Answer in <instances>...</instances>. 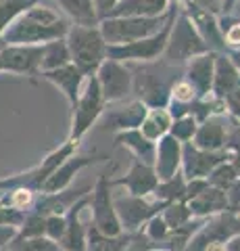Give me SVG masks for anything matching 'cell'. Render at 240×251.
<instances>
[{
	"instance_id": "obj_1",
	"label": "cell",
	"mask_w": 240,
	"mask_h": 251,
	"mask_svg": "<svg viewBox=\"0 0 240 251\" xmlns=\"http://www.w3.org/2000/svg\"><path fill=\"white\" fill-rule=\"evenodd\" d=\"M71 25L65 15L57 13L46 4H36L34 9L23 13L0 38L2 46H38L67 36Z\"/></svg>"
},
{
	"instance_id": "obj_2",
	"label": "cell",
	"mask_w": 240,
	"mask_h": 251,
	"mask_svg": "<svg viewBox=\"0 0 240 251\" xmlns=\"http://www.w3.org/2000/svg\"><path fill=\"white\" fill-rule=\"evenodd\" d=\"M131 72V92L136 100L144 103L149 109H167L172 86L184 75V67L169 65L163 59L151 63H138L130 67Z\"/></svg>"
},
{
	"instance_id": "obj_3",
	"label": "cell",
	"mask_w": 240,
	"mask_h": 251,
	"mask_svg": "<svg viewBox=\"0 0 240 251\" xmlns=\"http://www.w3.org/2000/svg\"><path fill=\"white\" fill-rule=\"evenodd\" d=\"M65 42L71 54V63L84 74V77L94 75L107 59V42L98 25H73L71 23Z\"/></svg>"
},
{
	"instance_id": "obj_4",
	"label": "cell",
	"mask_w": 240,
	"mask_h": 251,
	"mask_svg": "<svg viewBox=\"0 0 240 251\" xmlns=\"http://www.w3.org/2000/svg\"><path fill=\"white\" fill-rule=\"evenodd\" d=\"M177 11H180V2H174L169 6V17L165 21V25L161 27L157 34L142 38V40L131 42V44L107 46V59H113V61H119V63H151V61L161 59L165 52L169 31H172Z\"/></svg>"
},
{
	"instance_id": "obj_5",
	"label": "cell",
	"mask_w": 240,
	"mask_h": 251,
	"mask_svg": "<svg viewBox=\"0 0 240 251\" xmlns=\"http://www.w3.org/2000/svg\"><path fill=\"white\" fill-rule=\"evenodd\" d=\"M205 52H211V50L207 49V44L203 42V38L198 36V31L195 29L192 21L188 19V15L184 13L182 4H180V11L175 15L172 31H169L165 52L161 59L169 63V65L184 67L190 59L198 57V54H205Z\"/></svg>"
},
{
	"instance_id": "obj_6",
	"label": "cell",
	"mask_w": 240,
	"mask_h": 251,
	"mask_svg": "<svg viewBox=\"0 0 240 251\" xmlns=\"http://www.w3.org/2000/svg\"><path fill=\"white\" fill-rule=\"evenodd\" d=\"M167 17L169 11L161 17H109L98 21V29L107 46H123L157 34L165 25Z\"/></svg>"
},
{
	"instance_id": "obj_7",
	"label": "cell",
	"mask_w": 240,
	"mask_h": 251,
	"mask_svg": "<svg viewBox=\"0 0 240 251\" xmlns=\"http://www.w3.org/2000/svg\"><path fill=\"white\" fill-rule=\"evenodd\" d=\"M105 107H107V103L103 99V92L98 88L96 77L94 75L86 77L80 99H77L75 107L71 109V132H69V140L82 143L86 132L100 120V115L105 113Z\"/></svg>"
},
{
	"instance_id": "obj_8",
	"label": "cell",
	"mask_w": 240,
	"mask_h": 251,
	"mask_svg": "<svg viewBox=\"0 0 240 251\" xmlns=\"http://www.w3.org/2000/svg\"><path fill=\"white\" fill-rule=\"evenodd\" d=\"M111 178L109 174H100L94 182L88 197V205L92 207V218L90 224L94 226L98 232L107 234V237H117L121 234V224L117 218V211L113 205V191H111Z\"/></svg>"
},
{
	"instance_id": "obj_9",
	"label": "cell",
	"mask_w": 240,
	"mask_h": 251,
	"mask_svg": "<svg viewBox=\"0 0 240 251\" xmlns=\"http://www.w3.org/2000/svg\"><path fill=\"white\" fill-rule=\"evenodd\" d=\"M234 237H240V214L223 211V214L207 218L184 251H203L209 245L228 243Z\"/></svg>"
},
{
	"instance_id": "obj_10",
	"label": "cell",
	"mask_w": 240,
	"mask_h": 251,
	"mask_svg": "<svg viewBox=\"0 0 240 251\" xmlns=\"http://www.w3.org/2000/svg\"><path fill=\"white\" fill-rule=\"evenodd\" d=\"M113 205L117 211L119 224L123 232H138L149 222L153 216L163 211L167 203L163 201H146L142 197H131V195H113Z\"/></svg>"
},
{
	"instance_id": "obj_11",
	"label": "cell",
	"mask_w": 240,
	"mask_h": 251,
	"mask_svg": "<svg viewBox=\"0 0 240 251\" xmlns=\"http://www.w3.org/2000/svg\"><path fill=\"white\" fill-rule=\"evenodd\" d=\"M94 77L107 105L119 103L128 94H131V72L126 63L105 59V63L98 67Z\"/></svg>"
},
{
	"instance_id": "obj_12",
	"label": "cell",
	"mask_w": 240,
	"mask_h": 251,
	"mask_svg": "<svg viewBox=\"0 0 240 251\" xmlns=\"http://www.w3.org/2000/svg\"><path fill=\"white\" fill-rule=\"evenodd\" d=\"M42 46H0V74L36 77L40 75Z\"/></svg>"
},
{
	"instance_id": "obj_13",
	"label": "cell",
	"mask_w": 240,
	"mask_h": 251,
	"mask_svg": "<svg viewBox=\"0 0 240 251\" xmlns=\"http://www.w3.org/2000/svg\"><path fill=\"white\" fill-rule=\"evenodd\" d=\"M228 151H200L192 143L182 145V168L186 180H207V176L223 161H230Z\"/></svg>"
},
{
	"instance_id": "obj_14",
	"label": "cell",
	"mask_w": 240,
	"mask_h": 251,
	"mask_svg": "<svg viewBox=\"0 0 240 251\" xmlns=\"http://www.w3.org/2000/svg\"><path fill=\"white\" fill-rule=\"evenodd\" d=\"M109 159V155H98V153H92V155H71L69 159H65L61 166L55 170V174H52L46 182L42 184V191L40 193H61L65 191V188L71 186L73 178L80 174L84 168L88 166H94V163H103Z\"/></svg>"
},
{
	"instance_id": "obj_15",
	"label": "cell",
	"mask_w": 240,
	"mask_h": 251,
	"mask_svg": "<svg viewBox=\"0 0 240 251\" xmlns=\"http://www.w3.org/2000/svg\"><path fill=\"white\" fill-rule=\"evenodd\" d=\"M184 13L188 15V19L192 21V25L198 31V36L203 38V42L207 44V49L211 52H226V46L221 40V31H219V23H218V15L209 13L205 9L190 4V2H180Z\"/></svg>"
},
{
	"instance_id": "obj_16",
	"label": "cell",
	"mask_w": 240,
	"mask_h": 251,
	"mask_svg": "<svg viewBox=\"0 0 240 251\" xmlns=\"http://www.w3.org/2000/svg\"><path fill=\"white\" fill-rule=\"evenodd\" d=\"M126 186L128 195L131 197H142L146 199L149 195L154 193V188L159 184V178L154 174V168L153 166H146V163L138 161V159H131V166L128 170L126 176H121L117 180H111V186Z\"/></svg>"
},
{
	"instance_id": "obj_17",
	"label": "cell",
	"mask_w": 240,
	"mask_h": 251,
	"mask_svg": "<svg viewBox=\"0 0 240 251\" xmlns=\"http://www.w3.org/2000/svg\"><path fill=\"white\" fill-rule=\"evenodd\" d=\"M88 197H82L80 201H75L71 207L65 211V232L59 241V247L63 251H86V234L88 226H84L82 222V209L88 205Z\"/></svg>"
},
{
	"instance_id": "obj_18",
	"label": "cell",
	"mask_w": 240,
	"mask_h": 251,
	"mask_svg": "<svg viewBox=\"0 0 240 251\" xmlns=\"http://www.w3.org/2000/svg\"><path fill=\"white\" fill-rule=\"evenodd\" d=\"M154 174L159 182L174 178L182 168V143H177L174 136H163L154 143Z\"/></svg>"
},
{
	"instance_id": "obj_19",
	"label": "cell",
	"mask_w": 240,
	"mask_h": 251,
	"mask_svg": "<svg viewBox=\"0 0 240 251\" xmlns=\"http://www.w3.org/2000/svg\"><path fill=\"white\" fill-rule=\"evenodd\" d=\"M213 67H215V52H205L190 59L184 65V80L195 88L196 97L203 99L211 94L213 88Z\"/></svg>"
},
{
	"instance_id": "obj_20",
	"label": "cell",
	"mask_w": 240,
	"mask_h": 251,
	"mask_svg": "<svg viewBox=\"0 0 240 251\" xmlns=\"http://www.w3.org/2000/svg\"><path fill=\"white\" fill-rule=\"evenodd\" d=\"M40 77L46 82H50L52 86H57V88L63 92V97L67 99V103L71 109L75 107L77 99H80V94H82L84 82H86L84 74L73 65V63H69L65 67H59V69H52V72H42Z\"/></svg>"
},
{
	"instance_id": "obj_21",
	"label": "cell",
	"mask_w": 240,
	"mask_h": 251,
	"mask_svg": "<svg viewBox=\"0 0 240 251\" xmlns=\"http://www.w3.org/2000/svg\"><path fill=\"white\" fill-rule=\"evenodd\" d=\"M226 130H228V120L226 115H213L198 124L190 143L200 151H226Z\"/></svg>"
},
{
	"instance_id": "obj_22",
	"label": "cell",
	"mask_w": 240,
	"mask_h": 251,
	"mask_svg": "<svg viewBox=\"0 0 240 251\" xmlns=\"http://www.w3.org/2000/svg\"><path fill=\"white\" fill-rule=\"evenodd\" d=\"M240 88V72L228 52H215V67H213V88L211 94L223 100L230 92Z\"/></svg>"
},
{
	"instance_id": "obj_23",
	"label": "cell",
	"mask_w": 240,
	"mask_h": 251,
	"mask_svg": "<svg viewBox=\"0 0 240 251\" xmlns=\"http://www.w3.org/2000/svg\"><path fill=\"white\" fill-rule=\"evenodd\" d=\"M188 205L192 218H200V220H207L211 216H218L228 211V201H226V193L219 191V188H213V186H207L200 191L196 197H192L190 201H186Z\"/></svg>"
},
{
	"instance_id": "obj_24",
	"label": "cell",
	"mask_w": 240,
	"mask_h": 251,
	"mask_svg": "<svg viewBox=\"0 0 240 251\" xmlns=\"http://www.w3.org/2000/svg\"><path fill=\"white\" fill-rule=\"evenodd\" d=\"M146 111H149V107L140 103V100H134L128 107H115L107 113L105 126L109 130H115V134L117 132H126V130H138Z\"/></svg>"
},
{
	"instance_id": "obj_25",
	"label": "cell",
	"mask_w": 240,
	"mask_h": 251,
	"mask_svg": "<svg viewBox=\"0 0 240 251\" xmlns=\"http://www.w3.org/2000/svg\"><path fill=\"white\" fill-rule=\"evenodd\" d=\"M77 147H80V143H73V140L67 138L63 145H59L57 149H52V151L34 168V180H36L38 193L42 191V184H44L52 174H55V170L61 166V163H63L65 159H69L71 155L77 153Z\"/></svg>"
},
{
	"instance_id": "obj_26",
	"label": "cell",
	"mask_w": 240,
	"mask_h": 251,
	"mask_svg": "<svg viewBox=\"0 0 240 251\" xmlns=\"http://www.w3.org/2000/svg\"><path fill=\"white\" fill-rule=\"evenodd\" d=\"M115 145H121L131 151L134 159L146 163V166H153L154 163V143L146 140L140 130H126V132H117L115 134Z\"/></svg>"
},
{
	"instance_id": "obj_27",
	"label": "cell",
	"mask_w": 240,
	"mask_h": 251,
	"mask_svg": "<svg viewBox=\"0 0 240 251\" xmlns=\"http://www.w3.org/2000/svg\"><path fill=\"white\" fill-rule=\"evenodd\" d=\"M172 115L167 113V109H149L144 115V120L140 124V134L151 140V143H157L163 136L169 134V128H172Z\"/></svg>"
},
{
	"instance_id": "obj_28",
	"label": "cell",
	"mask_w": 240,
	"mask_h": 251,
	"mask_svg": "<svg viewBox=\"0 0 240 251\" xmlns=\"http://www.w3.org/2000/svg\"><path fill=\"white\" fill-rule=\"evenodd\" d=\"M73 25H98L92 0H55Z\"/></svg>"
},
{
	"instance_id": "obj_29",
	"label": "cell",
	"mask_w": 240,
	"mask_h": 251,
	"mask_svg": "<svg viewBox=\"0 0 240 251\" xmlns=\"http://www.w3.org/2000/svg\"><path fill=\"white\" fill-rule=\"evenodd\" d=\"M130 245V232H121L117 237H107L98 232L94 226H88L86 234V251H128Z\"/></svg>"
},
{
	"instance_id": "obj_30",
	"label": "cell",
	"mask_w": 240,
	"mask_h": 251,
	"mask_svg": "<svg viewBox=\"0 0 240 251\" xmlns=\"http://www.w3.org/2000/svg\"><path fill=\"white\" fill-rule=\"evenodd\" d=\"M71 63V54H69L65 38L46 42L42 46V63H40V74L42 72H52V69L65 67Z\"/></svg>"
},
{
	"instance_id": "obj_31",
	"label": "cell",
	"mask_w": 240,
	"mask_h": 251,
	"mask_svg": "<svg viewBox=\"0 0 240 251\" xmlns=\"http://www.w3.org/2000/svg\"><path fill=\"white\" fill-rule=\"evenodd\" d=\"M42 0H0V38L23 13L34 9Z\"/></svg>"
},
{
	"instance_id": "obj_32",
	"label": "cell",
	"mask_w": 240,
	"mask_h": 251,
	"mask_svg": "<svg viewBox=\"0 0 240 251\" xmlns=\"http://www.w3.org/2000/svg\"><path fill=\"white\" fill-rule=\"evenodd\" d=\"M221 40L226 52H240V17L236 15H218Z\"/></svg>"
},
{
	"instance_id": "obj_33",
	"label": "cell",
	"mask_w": 240,
	"mask_h": 251,
	"mask_svg": "<svg viewBox=\"0 0 240 251\" xmlns=\"http://www.w3.org/2000/svg\"><path fill=\"white\" fill-rule=\"evenodd\" d=\"M184 191H186V178H184L182 172H177L174 178L159 182L153 195L157 197V201L175 203V201H182L184 199Z\"/></svg>"
},
{
	"instance_id": "obj_34",
	"label": "cell",
	"mask_w": 240,
	"mask_h": 251,
	"mask_svg": "<svg viewBox=\"0 0 240 251\" xmlns=\"http://www.w3.org/2000/svg\"><path fill=\"white\" fill-rule=\"evenodd\" d=\"M161 218H163V222L169 226V230H175L180 228V226L188 224L190 220H195L190 214L188 205H186L184 201H175V203H167L161 211Z\"/></svg>"
},
{
	"instance_id": "obj_35",
	"label": "cell",
	"mask_w": 240,
	"mask_h": 251,
	"mask_svg": "<svg viewBox=\"0 0 240 251\" xmlns=\"http://www.w3.org/2000/svg\"><path fill=\"white\" fill-rule=\"evenodd\" d=\"M6 249L11 251H63L59 243L46 239V237H32V239H17L15 237Z\"/></svg>"
},
{
	"instance_id": "obj_36",
	"label": "cell",
	"mask_w": 240,
	"mask_h": 251,
	"mask_svg": "<svg viewBox=\"0 0 240 251\" xmlns=\"http://www.w3.org/2000/svg\"><path fill=\"white\" fill-rule=\"evenodd\" d=\"M238 180V176H236V170H234V166H232L230 161H223V163H219L218 168H215L211 174L207 176V182H209V186H213V188H219V191H223L226 193L228 188L234 184Z\"/></svg>"
},
{
	"instance_id": "obj_37",
	"label": "cell",
	"mask_w": 240,
	"mask_h": 251,
	"mask_svg": "<svg viewBox=\"0 0 240 251\" xmlns=\"http://www.w3.org/2000/svg\"><path fill=\"white\" fill-rule=\"evenodd\" d=\"M198 128V124L195 117L190 115H184V117H177V120L172 122V128H169V136H174L177 143H190L192 136H195V132Z\"/></svg>"
},
{
	"instance_id": "obj_38",
	"label": "cell",
	"mask_w": 240,
	"mask_h": 251,
	"mask_svg": "<svg viewBox=\"0 0 240 251\" xmlns=\"http://www.w3.org/2000/svg\"><path fill=\"white\" fill-rule=\"evenodd\" d=\"M196 92L195 88L184 80V77H180L174 86H172V97H169V103H174V105H182V107H188L192 100H196Z\"/></svg>"
},
{
	"instance_id": "obj_39",
	"label": "cell",
	"mask_w": 240,
	"mask_h": 251,
	"mask_svg": "<svg viewBox=\"0 0 240 251\" xmlns=\"http://www.w3.org/2000/svg\"><path fill=\"white\" fill-rule=\"evenodd\" d=\"M65 232V214H50L44 216V237L59 243Z\"/></svg>"
},
{
	"instance_id": "obj_40",
	"label": "cell",
	"mask_w": 240,
	"mask_h": 251,
	"mask_svg": "<svg viewBox=\"0 0 240 251\" xmlns=\"http://www.w3.org/2000/svg\"><path fill=\"white\" fill-rule=\"evenodd\" d=\"M226 151L230 155H240V122L230 117L228 120V130H226Z\"/></svg>"
},
{
	"instance_id": "obj_41",
	"label": "cell",
	"mask_w": 240,
	"mask_h": 251,
	"mask_svg": "<svg viewBox=\"0 0 240 251\" xmlns=\"http://www.w3.org/2000/svg\"><path fill=\"white\" fill-rule=\"evenodd\" d=\"M226 201H228V211L240 214V178L226 191Z\"/></svg>"
},
{
	"instance_id": "obj_42",
	"label": "cell",
	"mask_w": 240,
	"mask_h": 251,
	"mask_svg": "<svg viewBox=\"0 0 240 251\" xmlns=\"http://www.w3.org/2000/svg\"><path fill=\"white\" fill-rule=\"evenodd\" d=\"M223 105H226V113H230V117L240 122V88L230 92L228 97H223Z\"/></svg>"
},
{
	"instance_id": "obj_43",
	"label": "cell",
	"mask_w": 240,
	"mask_h": 251,
	"mask_svg": "<svg viewBox=\"0 0 240 251\" xmlns=\"http://www.w3.org/2000/svg\"><path fill=\"white\" fill-rule=\"evenodd\" d=\"M117 2H119V0H92L98 21H103V19L109 17V13L115 9V6H117Z\"/></svg>"
},
{
	"instance_id": "obj_44",
	"label": "cell",
	"mask_w": 240,
	"mask_h": 251,
	"mask_svg": "<svg viewBox=\"0 0 240 251\" xmlns=\"http://www.w3.org/2000/svg\"><path fill=\"white\" fill-rule=\"evenodd\" d=\"M186 2L198 6V9H205L213 15H221L223 11V0H186Z\"/></svg>"
},
{
	"instance_id": "obj_45",
	"label": "cell",
	"mask_w": 240,
	"mask_h": 251,
	"mask_svg": "<svg viewBox=\"0 0 240 251\" xmlns=\"http://www.w3.org/2000/svg\"><path fill=\"white\" fill-rule=\"evenodd\" d=\"M15 234H17V230H15V228L0 224V249H4L6 245H9V243L15 239Z\"/></svg>"
},
{
	"instance_id": "obj_46",
	"label": "cell",
	"mask_w": 240,
	"mask_h": 251,
	"mask_svg": "<svg viewBox=\"0 0 240 251\" xmlns=\"http://www.w3.org/2000/svg\"><path fill=\"white\" fill-rule=\"evenodd\" d=\"M230 163L234 166V170H236V176L240 178V155H232L230 157Z\"/></svg>"
},
{
	"instance_id": "obj_47",
	"label": "cell",
	"mask_w": 240,
	"mask_h": 251,
	"mask_svg": "<svg viewBox=\"0 0 240 251\" xmlns=\"http://www.w3.org/2000/svg\"><path fill=\"white\" fill-rule=\"evenodd\" d=\"M226 251H240V237H234L228 243V249Z\"/></svg>"
},
{
	"instance_id": "obj_48",
	"label": "cell",
	"mask_w": 240,
	"mask_h": 251,
	"mask_svg": "<svg viewBox=\"0 0 240 251\" xmlns=\"http://www.w3.org/2000/svg\"><path fill=\"white\" fill-rule=\"evenodd\" d=\"M228 15V13H226ZM230 15H236V17H240V0H236L234 4H232V9H230Z\"/></svg>"
},
{
	"instance_id": "obj_49",
	"label": "cell",
	"mask_w": 240,
	"mask_h": 251,
	"mask_svg": "<svg viewBox=\"0 0 240 251\" xmlns=\"http://www.w3.org/2000/svg\"><path fill=\"white\" fill-rule=\"evenodd\" d=\"M230 54V59L234 61V65H236V69L240 72V52H228Z\"/></svg>"
},
{
	"instance_id": "obj_50",
	"label": "cell",
	"mask_w": 240,
	"mask_h": 251,
	"mask_svg": "<svg viewBox=\"0 0 240 251\" xmlns=\"http://www.w3.org/2000/svg\"><path fill=\"white\" fill-rule=\"evenodd\" d=\"M236 0H223V11H221V15H226V13H230V9H232V4H234Z\"/></svg>"
},
{
	"instance_id": "obj_51",
	"label": "cell",
	"mask_w": 240,
	"mask_h": 251,
	"mask_svg": "<svg viewBox=\"0 0 240 251\" xmlns=\"http://www.w3.org/2000/svg\"><path fill=\"white\" fill-rule=\"evenodd\" d=\"M0 251H11V249H6V247H4V249H0Z\"/></svg>"
}]
</instances>
